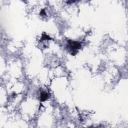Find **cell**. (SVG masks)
I'll list each match as a JSON object with an SVG mask.
<instances>
[{"mask_svg": "<svg viewBox=\"0 0 128 128\" xmlns=\"http://www.w3.org/2000/svg\"><path fill=\"white\" fill-rule=\"evenodd\" d=\"M82 48V42L78 40L68 39L66 41V49L71 55H76Z\"/></svg>", "mask_w": 128, "mask_h": 128, "instance_id": "obj_1", "label": "cell"}, {"mask_svg": "<svg viewBox=\"0 0 128 128\" xmlns=\"http://www.w3.org/2000/svg\"><path fill=\"white\" fill-rule=\"evenodd\" d=\"M50 98V93L46 89H41L38 92V100L40 102H45Z\"/></svg>", "mask_w": 128, "mask_h": 128, "instance_id": "obj_2", "label": "cell"}, {"mask_svg": "<svg viewBox=\"0 0 128 128\" xmlns=\"http://www.w3.org/2000/svg\"><path fill=\"white\" fill-rule=\"evenodd\" d=\"M88 128H96V127H92V126H91V127H88Z\"/></svg>", "mask_w": 128, "mask_h": 128, "instance_id": "obj_3", "label": "cell"}]
</instances>
